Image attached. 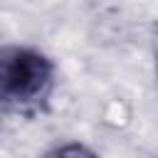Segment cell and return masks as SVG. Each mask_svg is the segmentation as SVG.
<instances>
[{
    "mask_svg": "<svg viewBox=\"0 0 158 158\" xmlns=\"http://www.w3.org/2000/svg\"><path fill=\"white\" fill-rule=\"evenodd\" d=\"M52 84V64L44 54L27 47L0 49V96L27 106L40 101Z\"/></svg>",
    "mask_w": 158,
    "mask_h": 158,
    "instance_id": "6da1fadb",
    "label": "cell"
},
{
    "mask_svg": "<svg viewBox=\"0 0 158 158\" xmlns=\"http://www.w3.org/2000/svg\"><path fill=\"white\" fill-rule=\"evenodd\" d=\"M47 158H96L86 146H79V143H67V146H59L54 148Z\"/></svg>",
    "mask_w": 158,
    "mask_h": 158,
    "instance_id": "7a4b0ae2",
    "label": "cell"
}]
</instances>
